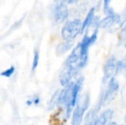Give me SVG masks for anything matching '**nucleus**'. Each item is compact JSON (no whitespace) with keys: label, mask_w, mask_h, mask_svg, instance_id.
<instances>
[{"label":"nucleus","mask_w":126,"mask_h":125,"mask_svg":"<svg viewBox=\"0 0 126 125\" xmlns=\"http://www.w3.org/2000/svg\"><path fill=\"white\" fill-rule=\"evenodd\" d=\"M83 80L84 78L82 76L80 77L75 82H71L58 93L57 105L64 107L66 119L69 118L73 108L77 104L80 91L83 85Z\"/></svg>","instance_id":"f257e3e1"},{"label":"nucleus","mask_w":126,"mask_h":125,"mask_svg":"<svg viewBox=\"0 0 126 125\" xmlns=\"http://www.w3.org/2000/svg\"><path fill=\"white\" fill-rule=\"evenodd\" d=\"M81 24L82 22L80 19L67 22L61 30L62 38L65 41H72L80 33H81Z\"/></svg>","instance_id":"f03ea898"},{"label":"nucleus","mask_w":126,"mask_h":125,"mask_svg":"<svg viewBox=\"0 0 126 125\" xmlns=\"http://www.w3.org/2000/svg\"><path fill=\"white\" fill-rule=\"evenodd\" d=\"M89 96L88 94H85L79 102H77L76 105L72 113L71 125H81L83 120V116L86 112L87 109L89 105Z\"/></svg>","instance_id":"7ed1b4c3"},{"label":"nucleus","mask_w":126,"mask_h":125,"mask_svg":"<svg viewBox=\"0 0 126 125\" xmlns=\"http://www.w3.org/2000/svg\"><path fill=\"white\" fill-rule=\"evenodd\" d=\"M123 68V62L118 61L115 57H111L106 60L104 66L105 80L113 78Z\"/></svg>","instance_id":"20e7f679"},{"label":"nucleus","mask_w":126,"mask_h":125,"mask_svg":"<svg viewBox=\"0 0 126 125\" xmlns=\"http://www.w3.org/2000/svg\"><path fill=\"white\" fill-rule=\"evenodd\" d=\"M118 88H119V83H118V80L115 77L110 79L107 88H106L105 94H103L99 105L102 106L103 105H106V104H109L110 102L112 101L118 94Z\"/></svg>","instance_id":"39448f33"},{"label":"nucleus","mask_w":126,"mask_h":125,"mask_svg":"<svg viewBox=\"0 0 126 125\" xmlns=\"http://www.w3.org/2000/svg\"><path fill=\"white\" fill-rule=\"evenodd\" d=\"M53 15L56 22H63L69 16V9L65 2H58L53 10Z\"/></svg>","instance_id":"423d86ee"},{"label":"nucleus","mask_w":126,"mask_h":125,"mask_svg":"<svg viewBox=\"0 0 126 125\" xmlns=\"http://www.w3.org/2000/svg\"><path fill=\"white\" fill-rule=\"evenodd\" d=\"M126 22V10L124 11L122 14H116L114 19H113L112 23L111 24L110 28H108L109 32L113 33V32L118 31L120 29Z\"/></svg>","instance_id":"0eeeda50"},{"label":"nucleus","mask_w":126,"mask_h":125,"mask_svg":"<svg viewBox=\"0 0 126 125\" xmlns=\"http://www.w3.org/2000/svg\"><path fill=\"white\" fill-rule=\"evenodd\" d=\"M113 111L111 110H106L100 116L96 117L89 125H107L110 119L112 117Z\"/></svg>","instance_id":"6e6552de"},{"label":"nucleus","mask_w":126,"mask_h":125,"mask_svg":"<svg viewBox=\"0 0 126 125\" xmlns=\"http://www.w3.org/2000/svg\"><path fill=\"white\" fill-rule=\"evenodd\" d=\"M76 73L73 72L72 70L69 69L67 68H63L62 70L61 74H60L59 76V82L63 87H66L67 85L70 83L72 82V78L75 76Z\"/></svg>","instance_id":"1a4fd4ad"},{"label":"nucleus","mask_w":126,"mask_h":125,"mask_svg":"<svg viewBox=\"0 0 126 125\" xmlns=\"http://www.w3.org/2000/svg\"><path fill=\"white\" fill-rule=\"evenodd\" d=\"M94 11H95V9L92 8L88 11V13L87 14L86 18L84 19V21L82 22V24H81V32L84 31L89 26V24L91 23L92 21L94 20Z\"/></svg>","instance_id":"9d476101"},{"label":"nucleus","mask_w":126,"mask_h":125,"mask_svg":"<svg viewBox=\"0 0 126 125\" xmlns=\"http://www.w3.org/2000/svg\"><path fill=\"white\" fill-rule=\"evenodd\" d=\"M71 46H72V41H64L63 43L59 44L56 50L57 54L58 55H62V54L65 53Z\"/></svg>","instance_id":"9b49d317"},{"label":"nucleus","mask_w":126,"mask_h":125,"mask_svg":"<svg viewBox=\"0 0 126 125\" xmlns=\"http://www.w3.org/2000/svg\"><path fill=\"white\" fill-rule=\"evenodd\" d=\"M40 63V52L38 50H34L33 52V62H32V71H35Z\"/></svg>","instance_id":"f8f14e48"},{"label":"nucleus","mask_w":126,"mask_h":125,"mask_svg":"<svg viewBox=\"0 0 126 125\" xmlns=\"http://www.w3.org/2000/svg\"><path fill=\"white\" fill-rule=\"evenodd\" d=\"M15 71H16V67L12 65V66H10V68L6 69H4L3 72H1V73H0V75L3 77H6V78H10V77H11L12 75H14Z\"/></svg>","instance_id":"ddd939ff"},{"label":"nucleus","mask_w":126,"mask_h":125,"mask_svg":"<svg viewBox=\"0 0 126 125\" xmlns=\"http://www.w3.org/2000/svg\"><path fill=\"white\" fill-rule=\"evenodd\" d=\"M110 1H105L104 2V12L107 15H112L114 14H116L113 10V9L110 6Z\"/></svg>","instance_id":"4468645a"},{"label":"nucleus","mask_w":126,"mask_h":125,"mask_svg":"<svg viewBox=\"0 0 126 125\" xmlns=\"http://www.w3.org/2000/svg\"><path fill=\"white\" fill-rule=\"evenodd\" d=\"M32 102H33V105H38L40 103V98L39 95H34V96L33 97V98H32Z\"/></svg>","instance_id":"2eb2a0df"},{"label":"nucleus","mask_w":126,"mask_h":125,"mask_svg":"<svg viewBox=\"0 0 126 125\" xmlns=\"http://www.w3.org/2000/svg\"><path fill=\"white\" fill-rule=\"evenodd\" d=\"M26 105H33V102H32V99H28V100H27L26 101Z\"/></svg>","instance_id":"dca6fc26"},{"label":"nucleus","mask_w":126,"mask_h":125,"mask_svg":"<svg viewBox=\"0 0 126 125\" xmlns=\"http://www.w3.org/2000/svg\"><path fill=\"white\" fill-rule=\"evenodd\" d=\"M107 125H118L117 123H115V122H111V123H109Z\"/></svg>","instance_id":"f3484780"},{"label":"nucleus","mask_w":126,"mask_h":125,"mask_svg":"<svg viewBox=\"0 0 126 125\" xmlns=\"http://www.w3.org/2000/svg\"><path fill=\"white\" fill-rule=\"evenodd\" d=\"M125 124H126V115H125Z\"/></svg>","instance_id":"a211bd4d"},{"label":"nucleus","mask_w":126,"mask_h":125,"mask_svg":"<svg viewBox=\"0 0 126 125\" xmlns=\"http://www.w3.org/2000/svg\"><path fill=\"white\" fill-rule=\"evenodd\" d=\"M125 46H126V44H125Z\"/></svg>","instance_id":"6ab92c4d"}]
</instances>
